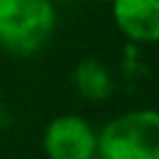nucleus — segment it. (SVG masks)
Here are the masks:
<instances>
[{"label": "nucleus", "instance_id": "nucleus-1", "mask_svg": "<svg viewBox=\"0 0 159 159\" xmlns=\"http://www.w3.org/2000/svg\"><path fill=\"white\" fill-rule=\"evenodd\" d=\"M57 27L52 0H0V47L17 57L40 52Z\"/></svg>", "mask_w": 159, "mask_h": 159}, {"label": "nucleus", "instance_id": "nucleus-2", "mask_svg": "<svg viewBox=\"0 0 159 159\" xmlns=\"http://www.w3.org/2000/svg\"><path fill=\"white\" fill-rule=\"evenodd\" d=\"M99 159H159V109H132L97 132Z\"/></svg>", "mask_w": 159, "mask_h": 159}, {"label": "nucleus", "instance_id": "nucleus-3", "mask_svg": "<svg viewBox=\"0 0 159 159\" xmlns=\"http://www.w3.org/2000/svg\"><path fill=\"white\" fill-rule=\"evenodd\" d=\"M42 152L47 159H94L97 132L80 114H57L42 132Z\"/></svg>", "mask_w": 159, "mask_h": 159}, {"label": "nucleus", "instance_id": "nucleus-4", "mask_svg": "<svg viewBox=\"0 0 159 159\" xmlns=\"http://www.w3.org/2000/svg\"><path fill=\"white\" fill-rule=\"evenodd\" d=\"M109 7L117 30L127 40L137 45L159 42V0H112Z\"/></svg>", "mask_w": 159, "mask_h": 159}, {"label": "nucleus", "instance_id": "nucleus-5", "mask_svg": "<svg viewBox=\"0 0 159 159\" xmlns=\"http://www.w3.org/2000/svg\"><path fill=\"white\" fill-rule=\"evenodd\" d=\"M72 84L89 102H102L114 89L112 72L99 60H94V57H87V60H82V62L75 65V70H72Z\"/></svg>", "mask_w": 159, "mask_h": 159}, {"label": "nucleus", "instance_id": "nucleus-6", "mask_svg": "<svg viewBox=\"0 0 159 159\" xmlns=\"http://www.w3.org/2000/svg\"><path fill=\"white\" fill-rule=\"evenodd\" d=\"M2 112H5V109H2V99H0V119H2Z\"/></svg>", "mask_w": 159, "mask_h": 159}, {"label": "nucleus", "instance_id": "nucleus-7", "mask_svg": "<svg viewBox=\"0 0 159 159\" xmlns=\"http://www.w3.org/2000/svg\"><path fill=\"white\" fill-rule=\"evenodd\" d=\"M94 2H112V0H94Z\"/></svg>", "mask_w": 159, "mask_h": 159}, {"label": "nucleus", "instance_id": "nucleus-8", "mask_svg": "<svg viewBox=\"0 0 159 159\" xmlns=\"http://www.w3.org/2000/svg\"><path fill=\"white\" fill-rule=\"evenodd\" d=\"M94 159H99V157H94Z\"/></svg>", "mask_w": 159, "mask_h": 159}]
</instances>
